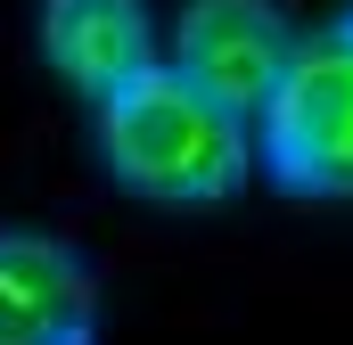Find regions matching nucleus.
Wrapping results in <instances>:
<instances>
[{
    "label": "nucleus",
    "mask_w": 353,
    "mask_h": 345,
    "mask_svg": "<svg viewBox=\"0 0 353 345\" xmlns=\"http://www.w3.org/2000/svg\"><path fill=\"white\" fill-rule=\"evenodd\" d=\"M0 345H99V271L58 230H0Z\"/></svg>",
    "instance_id": "4"
},
{
    "label": "nucleus",
    "mask_w": 353,
    "mask_h": 345,
    "mask_svg": "<svg viewBox=\"0 0 353 345\" xmlns=\"http://www.w3.org/2000/svg\"><path fill=\"white\" fill-rule=\"evenodd\" d=\"M90 132H99V165L140 206H157V214H214L255 172L247 115L214 107L197 83H181L173 66H148L140 83L107 90Z\"/></svg>",
    "instance_id": "1"
},
{
    "label": "nucleus",
    "mask_w": 353,
    "mask_h": 345,
    "mask_svg": "<svg viewBox=\"0 0 353 345\" xmlns=\"http://www.w3.org/2000/svg\"><path fill=\"white\" fill-rule=\"evenodd\" d=\"M345 17H353V8H345Z\"/></svg>",
    "instance_id": "6"
},
{
    "label": "nucleus",
    "mask_w": 353,
    "mask_h": 345,
    "mask_svg": "<svg viewBox=\"0 0 353 345\" xmlns=\"http://www.w3.org/2000/svg\"><path fill=\"white\" fill-rule=\"evenodd\" d=\"M296 41L304 33H296L288 0H181L165 66L230 115H263V99L279 90Z\"/></svg>",
    "instance_id": "3"
},
{
    "label": "nucleus",
    "mask_w": 353,
    "mask_h": 345,
    "mask_svg": "<svg viewBox=\"0 0 353 345\" xmlns=\"http://www.w3.org/2000/svg\"><path fill=\"white\" fill-rule=\"evenodd\" d=\"M33 41L58 66V83H74L99 107L107 90L140 83L148 66H165V33L148 0H41L33 8Z\"/></svg>",
    "instance_id": "5"
},
{
    "label": "nucleus",
    "mask_w": 353,
    "mask_h": 345,
    "mask_svg": "<svg viewBox=\"0 0 353 345\" xmlns=\"http://www.w3.org/2000/svg\"><path fill=\"white\" fill-rule=\"evenodd\" d=\"M255 165L304 206H353V17L296 41L255 115Z\"/></svg>",
    "instance_id": "2"
}]
</instances>
